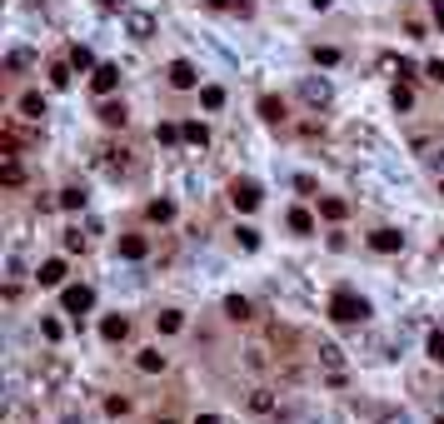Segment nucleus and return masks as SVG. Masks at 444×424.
<instances>
[{
    "label": "nucleus",
    "instance_id": "obj_1",
    "mask_svg": "<svg viewBox=\"0 0 444 424\" xmlns=\"http://www.w3.org/2000/svg\"><path fill=\"white\" fill-rule=\"evenodd\" d=\"M329 320L335 325H364L369 320V300L355 295V290H335L329 295Z\"/></svg>",
    "mask_w": 444,
    "mask_h": 424
},
{
    "label": "nucleus",
    "instance_id": "obj_2",
    "mask_svg": "<svg viewBox=\"0 0 444 424\" xmlns=\"http://www.w3.org/2000/svg\"><path fill=\"white\" fill-rule=\"evenodd\" d=\"M300 100L310 105V110H324V105H329V100H335V85H329L324 75H310V80L300 85Z\"/></svg>",
    "mask_w": 444,
    "mask_h": 424
},
{
    "label": "nucleus",
    "instance_id": "obj_3",
    "mask_svg": "<svg viewBox=\"0 0 444 424\" xmlns=\"http://www.w3.org/2000/svg\"><path fill=\"white\" fill-rule=\"evenodd\" d=\"M90 304H95V290H90V285H65V290H61V309L75 314V320H80Z\"/></svg>",
    "mask_w": 444,
    "mask_h": 424
},
{
    "label": "nucleus",
    "instance_id": "obj_4",
    "mask_svg": "<svg viewBox=\"0 0 444 424\" xmlns=\"http://www.w3.org/2000/svg\"><path fill=\"white\" fill-rule=\"evenodd\" d=\"M260 200H265V195H260V185H255V180H235V185H230V205L240 210V215H250Z\"/></svg>",
    "mask_w": 444,
    "mask_h": 424
},
{
    "label": "nucleus",
    "instance_id": "obj_5",
    "mask_svg": "<svg viewBox=\"0 0 444 424\" xmlns=\"http://www.w3.org/2000/svg\"><path fill=\"white\" fill-rule=\"evenodd\" d=\"M165 75H170L175 90H195V85H200V70H195L190 60H170V70H165Z\"/></svg>",
    "mask_w": 444,
    "mask_h": 424
},
{
    "label": "nucleus",
    "instance_id": "obj_6",
    "mask_svg": "<svg viewBox=\"0 0 444 424\" xmlns=\"http://www.w3.org/2000/svg\"><path fill=\"white\" fill-rule=\"evenodd\" d=\"M125 30H130V40H150L155 35V15L150 11H125Z\"/></svg>",
    "mask_w": 444,
    "mask_h": 424
},
{
    "label": "nucleus",
    "instance_id": "obj_7",
    "mask_svg": "<svg viewBox=\"0 0 444 424\" xmlns=\"http://www.w3.org/2000/svg\"><path fill=\"white\" fill-rule=\"evenodd\" d=\"M90 85H95V95H115V85H120V65H95V70H90Z\"/></svg>",
    "mask_w": 444,
    "mask_h": 424
},
{
    "label": "nucleus",
    "instance_id": "obj_8",
    "mask_svg": "<svg viewBox=\"0 0 444 424\" xmlns=\"http://www.w3.org/2000/svg\"><path fill=\"white\" fill-rule=\"evenodd\" d=\"M245 404H250V414H260V419L280 414V399H274L269 390H250V394H245Z\"/></svg>",
    "mask_w": 444,
    "mask_h": 424
},
{
    "label": "nucleus",
    "instance_id": "obj_9",
    "mask_svg": "<svg viewBox=\"0 0 444 424\" xmlns=\"http://www.w3.org/2000/svg\"><path fill=\"white\" fill-rule=\"evenodd\" d=\"M369 250H379V255H400V250H405V235H400V230H374V235H369Z\"/></svg>",
    "mask_w": 444,
    "mask_h": 424
},
{
    "label": "nucleus",
    "instance_id": "obj_10",
    "mask_svg": "<svg viewBox=\"0 0 444 424\" xmlns=\"http://www.w3.org/2000/svg\"><path fill=\"white\" fill-rule=\"evenodd\" d=\"M35 280H40L45 290H61V285H65V259H45L40 270H35Z\"/></svg>",
    "mask_w": 444,
    "mask_h": 424
},
{
    "label": "nucleus",
    "instance_id": "obj_11",
    "mask_svg": "<svg viewBox=\"0 0 444 424\" xmlns=\"http://www.w3.org/2000/svg\"><path fill=\"white\" fill-rule=\"evenodd\" d=\"M100 335L115 345V340H125V335H130V320H125V314H105V320H100Z\"/></svg>",
    "mask_w": 444,
    "mask_h": 424
},
{
    "label": "nucleus",
    "instance_id": "obj_12",
    "mask_svg": "<svg viewBox=\"0 0 444 424\" xmlns=\"http://www.w3.org/2000/svg\"><path fill=\"white\" fill-rule=\"evenodd\" d=\"M145 255H150L145 235H120V259H145Z\"/></svg>",
    "mask_w": 444,
    "mask_h": 424
},
{
    "label": "nucleus",
    "instance_id": "obj_13",
    "mask_svg": "<svg viewBox=\"0 0 444 424\" xmlns=\"http://www.w3.org/2000/svg\"><path fill=\"white\" fill-rule=\"evenodd\" d=\"M45 110H50V105H45L40 90H25V95H20V115H25V120H40Z\"/></svg>",
    "mask_w": 444,
    "mask_h": 424
},
{
    "label": "nucleus",
    "instance_id": "obj_14",
    "mask_svg": "<svg viewBox=\"0 0 444 424\" xmlns=\"http://www.w3.org/2000/svg\"><path fill=\"white\" fill-rule=\"evenodd\" d=\"M0 185H11V190L25 185V165L15 160V155H6V165H0Z\"/></svg>",
    "mask_w": 444,
    "mask_h": 424
},
{
    "label": "nucleus",
    "instance_id": "obj_15",
    "mask_svg": "<svg viewBox=\"0 0 444 424\" xmlns=\"http://www.w3.org/2000/svg\"><path fill=\"white\" fill-rule=\"evenodd\" d=\"M260 115H265L269 125H280V120H285V100H280V95H260Z\"/></svg>",
    "mask_w": 444,
    "mask_h": 424
},
{
    "label": "nucleus",
    "instance_id": "obj_16",
    "mask_svg": "<svg viewBox=\"0 0 444 424\" xmlns=\"http://www.w3.org/2000/svg\"><path fill=\"white\" fill-rule=\"evenodd\" d=\"M225 314H230V320H235V325H245V320H250V314H255V304H250L245 295H230V300H225Z\"/></svg>",
    "mask_w": 444,
    "mask_h": 424
},
{
    "label": "nucleus",
    "instance_id": "obj_17",
    "mask_svg": "<svg viewBox=\"0 0 444 424\" xmlns=\"http://www.w3.org/2000/svg\"><path fill=\"white\" fill-rule=\"evenodd\" d=\"M145 215H150L155 225H170V220H175V205H170V200H150V205H145Z\"/></svg>",
    "mask_w": 444,
    "mask_h": 424
},
{
    "label": "nucleus",
    "instance_id": "obj_18",
    "mask_svg": "<svg viewBox=\"0 0 444 424\" xmlns=\"http://www.w3.org/2000/svg\"><path fill=\"white\" fill-rule=\"evenodd\" d=\"M319 215H324V220H335V225H340V220L350 215V205H345V200H335V195H324V200H319Z\"/></svg>",
    "mask_w": 444,
    "mask_h": 424
},
{
    "label": "nucleus",
    "instance_id": "obj_19",
    "mask_svg": "<svg viewBox=\"0 0 444 424\" xmlns=\"http://www.w3.org/2000/svg\"><path fill=\"white\" fill-rule=\"evenodd\" d=\"M155 325H160L165 335H180V330H185V314H180V309H160V314H155Z\"/></svg>",
    "mask_w": 444,
    "mask_h": 424
},
{
    "label": "nucleus",
    "instance_id": "obj_20",
    "mask_svg": "<svg viewBox=\"0 0 444 424\" xmlns=\"http://www.w3.org/2000/svg\"><path fill=\"white\" fill-rule=\"evenodd\" d=\"M285 225H290L295 235H315V215H310V210H290Z\"/></svg>",
    "mask_w": 444,
    "mask_h": 424
},
{
    "label": "nucleus",
    "instance_id": "obj_21",
    "mask_svg": "<svg viewBox=\"0 0 444 424\" xmlns=\"http://www.w3.org/2000/svg\"><path fill=\"white\" fill-rule=\"evenodd\" d=\"M100 120H105L110 130H115V125H125L130 115H125V105H115V100H105V105H100Z\"/></svg>",
    "mask_w": 444,
    "mask_h": 424
},
{
    "label": "nucleus",
    "instance_id": "obj_22",
    "mask_svg": "<svg viewBox=\"0 0 444 424\" xmlns=\"http://www.w3.org/2000/svg\"><path fill=\"white\" fill-rule=\"evenodd\" d=\"M140 369H145V375H165V354L160 349H140V359H135Z\"/></svg>",
    "mask_w": 444,
    "mask_h": 424
},
{
    "label": "nucleus",
    "instance_id": "obj_23",
    "mask_svg": "<svg viewBox=\"0 0 444 424\" xmlns=\"http://www.w3.org/2000/svg\"><path fill=\"white\" fill-rule=\"evenodd\" d=\"M55 200H61V210H85V190H80V185H65Z\"/></svg>",
    "mask_w": 444,
    "mask_h": 424
},
{
    "label": "nucleus",
    "instance_id": "obj_24",
    "mask_svg": "<svg viewBox=\"0 0 444 424\" xmlns=\"http://www.w3.org/2000/svg\"><path fill=\"white\" fill-rule=\"evenodd\" d=\"M35 65V50H11V56H6V70L15 75V70H30Z\"/></svg>",
    "mask_w": 444,
    "mask_h": 424
},
{
    "label": "nucleus",
    "instance_id": "obj_25",
    "mask_svg": "<svg viewBox=\"0 0 444 424\" xmlns=\"http://www.w3.org/2000/svg\"><path fill=\"white\" fill-rule=\"evenodd\" d=\"M185 140L205 150V145H210V130H205V120H185Z\"/></svg>",
    "mask_w": 444,
    "mask_h": 424
},
{
    "label": "nucleus",
    "instance_id": "obj_26",
    "mask_svg": "<svg viewBox=\"0 0 444 424\" xmlns=\"http://www.w3.org/2000/svg\"><path fill=\"white\" fill-rule=\"evenodd\" d=\"M70 65H75V70H95V56H90V45H70Z\"/></svg>",
    "mask_w": 444,
    "mask_h": 424
},
{
    "label": "nucleus",
    "instance_id": "obj_27",
    "mask_svg": "<svg viewBox=\"0 0 444 424\" xmlns=\"http://www.w3.org/2000/svg\"><path fill=\"white\" fill-rule=\"evenodd\" d=\"M200 105H205V110H220V105H225V90H220V85H205V90H200Z\"/></svg>",
    "mask_w": 444,
    "mask_h": 424
},
{
    "label": "nucleus",
    "instance_id": "obj_28",
    "mask_svg": "<svg viewBox=\"0 0 444 424\" xmlns=\"http://www.w3.org/2000/svg\"><path fill=\"white\" fill-rule=\"evenodd\" d=\"M70 70H75L70 60H61V65H50V85H55V90H65V85H70Z\"/></svg>",
    "mask_w": 444,
    "mask_h": 424
},
{
    "label": "nucleus",
    "instance_id": "obj_29",
    "mask_svg": "<svg viewBox=\"0 0 444 424\" xmlns=\"http://www.w3.org/2000/svg\"><path fill=\"white\" fill-rule=\"evenodd\" d=\"M155 140L160 145H175V140H185V125H155Z\"/></svg>",
    "mask_w": 444,
    "mask_h": 424
},
{
    "label": "nucleus",
    "instance_id": "obj_30",
    "mask_svg": "<svg viewBox=\"0 0 444 424\" xmlns=\"http://www.w3.org/2000/svg\"><path fill=\"white\" fill-rule=\"evenodd\" d=\"M390 100H395V110H410V105H414V90H410V85L400 80V85L390 90Z\"/></svg>",
    "mask_w": 444,
    "mask_h": 424
},
{
    "label": "nucleus",
    "instance_id": "obj_31",
    "mask_svg": "<svg viewBox=\"0 0 444 424\" xmlns=\"http://www.w3.org/2000/svg\"><path fill=\"white\" fill-rule=\"evenodd\" d=\"M235 240H240V250H260V230H255V225H240Z\"/></svg>",
    "mask_w": 444,
    "mask_h": 424
},
{
    "label": "nucleus",
    "instance_id": "obj_32",
    "mask_svg": "<svg viewBox=\"0 0 444 424\" xmlns=\"http://www.w3.org/2000/svg\"><path fill=\"white\" fill-rule=\"evenodd\" d=\"M319 359H324L329 369H340V364H345V354H340V345H319Z\"/></svg>",
    "mask_w": 444,
    "mask_h": 424
},
{
    "label": "nucleus",
    "instance_id": "obj_33",
    "mask_svg": "<svg viewBox=\"0 0 444 424\" xmlns=\"http://www.w3.org/2000/svg\"><path fill=\"white\" fill-rule=\"evenodd\" d=\"M6 275H11V280H20V275H25V259H20V250H11V255H6Z\"/></svg>",
    "mask_w": 444,
    "mask_h": 424
},
{
    "label": "nucleus",
    "instance_id": "obj_34",
    "mask_svg": "<svg viewBox=\"0 0 444 424\" xmlns=\"http://www.w3.org/2000/svg\"><path fill=\"white\" fill-rule=\"evenodd\" d=\"M315 60L319 65H340V50L335 45H315Z\"/></svg>",
    "mask_w": 444,
    "mask_h": 424
},
{
    "label": "nucleus",
    "instance_id": "obj_35",
    "mask_svg": "<svg viewBox=\"0 0 444 424\" xmlns=\"http://www.w3.org/2000/svg\"><path fill=\"white\" fill-rule=\"evenodd\" d=\"M429 359H434V364H444V330H434V335H429Z\"/></svg>",
    "mask_w": 444,
    "mask_h": 424
},
{
    "label": "nucleus",
    "instance_id": "obj_36",
    "mask_svg": "<svg viewBox=\"0 0 444 424\" xmlns=\"http://www.w3.org/2000/svg\"><path fill=\"white\" fill-rule=\"evenodd\" d=\"M40 335H45V340H61L65 325H61V320H40Z\"/></svg>",
    "mask_w": 444,
    "mask_h": 424
},
{
    "label": "nucleus",
    "instance_id": "obj_37",
    "mask_svg": "<svg viewBox=\"0 0 444 424\" xmlns=\"http://www.w3.org/2000/svg\"><path fill=\"white\" fill-rule=\"evenodd\" d=\"M0 150L15 155V150H20V135H15V130H6V135H0Z\"/></svg>",
    "mask_w": 444,
    "mask_h": 424
},
{
    "label": "nucleus",
    "instance_id": "obj_38",
    "mask_svg": "<svg viewBox=\"0 0 444 424\" xmlns=\"http://www.w3.org/2000/svg\"><path fill=\"white\" fill-rule=\"evenodd\" d=\"M125 409H130V399H120V394H115V399H105V414H115V419H120Z\"/></svg>",
    "mask_w": 444,
    "mask_h": 424
},
{
    "label": "nucleus",
    "instance_id": "obj_39",
    "mask_svg": "<svg viewBox=\"0 0 444 424\" xmlns=\"http://www.w3.org/2000/svg\"><path fill=\"white\" fill-rule=\"evenodd\" d=\"M65 250H70V255L85 250V235H80V230H65Z\"/></svg>",
    "mask_w": 444,
    "mask_h": 424
},
{
    "label": "nucleus",
    "instance_id": "obj_40",
    "mask_svg": "<svg viewBox=\"0 0 444 424\" xmlns=\"http://www.w3.org/2000/svg\"><path fill=\"white\" fill-rule=\"evenodd\" d=\"M424 75H429V80L439 85V80H444V60H429V65H424Z\"/></svg>",
    "mask_w": 444,
    "mask_h": 424
},
{
    "label": "nucleus",
    "instance_id": "obj_41",
    "mask_svg": "<svg viewBox=\"0 0 444 424\" xmlns=\"http://www.w3.org/2000/svg\"><path fill=\"white\" fill-rule=\"evenodd\" d=\"M429 170H434V175H444V155H439V150L429 155Z\"/></svg>",
    "mask_w": 444,
    "mask_h": 424
},
{
    "label": "nucleus",
    "instance_id": "obj_42",
    "mask_svg": "<svg viewBox=\"0 0 444 424\" xmlns=\"http://www.w3.org/2000/svg\"><path fill=\"white\" fill-rule=\"evenodd\" d=\"M434 25L444 30V0H434Z\"/></svg>",
    "mask_w": 444,
    "mask_h": 424
},
{
    "label": "nucleus",
    "instance_id": "obj_43",
    "mask_svg": "<svg viewBox=\"0 0 444 424\" xmlns=\"http://www.w3.org/2000/svg\"><path fill=\"white\" fill-rule=\"evenodd\" d=\"M195 424H225V419H220V414H200Z\"/></svg>",
    "mask_w": 444,
    "mask_h": 424
},
{
    "label": "nucleus",
    "instance_id": "obj_44",
    "mask_svg": "<svg viewBox=\"0 0 444 424\" xmlns=\"http://www.w3.org/2000/svg\"><path fill=\"white\" fill-rule=\"evenodd\" d=\"M310 6H315V11H329V0H310Z\"/></svg>",
    "mask_w": 444,
    "mask_h": 424
},
{
    "label": "nucleus",
    "instance_id": "obj_45",
    "mask_svg": "<svg viewBox=\"0 0 444 424\" xmlns=\"http://www.w3.org/2000/svg\"><path fill=\"white\" fill-rule=\"evenodd\" d=\"M210 6H230V0H210Z\"/></svg>",
    "mask_w": 444,
    "mask_h": 424
},
{
    "label": "nucleus",
    "instance_id": "obj_46",
    "mask_svg": "<svg viewBox=\"0 0 444 424\" xmlns=\"http://www.w3.org/2000/svg\"><path fill=\"white\" fill-rule=\"evenodd\" d=\"M155 424H175V419H155Z\"/></svg>",
    "mask_w": 444,
    "mask_h": 424
},
{
    "label": "nucleus",
    "instance_id": "obj_47",
    "mask_svg": "<svg viewBox=\"0 0 444 424\" xmlns=\"http://www.w3.org/2000/svg\"><path fill=\"white\" fill-rule=\"evenodd\" d=\"M439 195H444V180H439Z\"/></svg>",
    "mask_w": 444,
    "mask_h": 424
},
{
    "label": "nucleus",
    "instance_id": "obj_48",
    "mask_svg": "<svg viewBox=\"0 0 444 424\" xmlns=\"http://www.w3.org/2000/svg\"><path fill=\"white\" fill-rule=\"evenodd\" d=\"M434 424H444V419H434Z\"/></svg>",
    "mask_w": 444,
    "mask_h": 424
}]
</instances>
